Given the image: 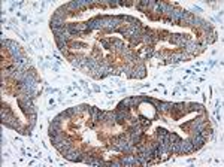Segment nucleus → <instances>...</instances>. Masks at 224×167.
Returning a JSON list of instances; mask_svg holds the SVG:
<instances>
[{"label":"nucleus","mask_w":224,"mask_h":167,"mask_svg":"<svg viewBox=\"0 0 224 167\" xmlns=\"http://www.w3.org/2000/svg\"><path fill=\"white\" fill-rule=\"evenodd\" d=\"M115 113H117V116H115V124H118V125H124V124L132 118L130 111H117V109H115Z\"/></svg>","instance_id":"f257e3e1"},{"label":"nucleus","mask_w":224,"mask_h":167,"mask_svg":"<svg viewBox=\"0 0 224 167\" xmlns=\"http://www.w3.org/2000/svg\"><path fill=\"white\" fill-rule=\"evenodd\" d=\"M191 152H194V148H193V143H191L190 139L181 140L179 142V155H182V154H191Z\"/></svg>","instance_id":"f03ea898"},{"label":"nucleus","mask_w":224,"mask_h":167,"mask_svg":"<svg viewBox=\"0 0 224 167\" xmlns=\"http://www.w3.org/2000/svg\"><path fill=\"white\" fill-rule=\"evenodd\" d=\"M81 157H82V154L79 152L78 149H72L69 154L64 155V158L69 160V161H73V163H79V161H81Z\"/></svg>","instance_id":"7ed1b4c3"},{"label":"nucleus","mask_w":224,"mask_h":167,"mask_svg":"<svg viewBox=\"0 0 224 167\" xmlns=\"http://www.w3.org/2000/svg\"><path fill=\"white\" fill-rule=\"evenodd\" d=\"M133 108H132V100H130V97H126L124 100H121L118 103V106H117V111H132Z\"/></svg>","instance_id":"20e7f679"},{"label":"nucleus","mask_w":224,"mask_h":167,"mask_svg":"<svg viewBox=\"0 0 224 167\" xmlns=\"http://www.w3.org/2000/svg\"><path fill=\"white\" fill-rule=\"evenodd\" d=\"M199 30H200L203 34H209V33H212V32H215V30H214V27H212V24H209V22L205 21V20L202 21Z\"/></svg>","instance_id":"39448f33"},{"label":"nucleus","mask_w":224,"mask_h":167,"mask_svg":"<svg viewBox=\"0 0 224 167\" xmlns=\"http://www.w3.org/2000/svg\"><path fill=\"white\" fill-rule=\"evenodd\" d=\"M115 116H117L115 111H105V123L108 125H114L115 124Z\"/></svg>","instance_id":"423d86ee"},{"label":"nucleus","mask_w":224,"mask_h":167,"mask_svg":"<svg viewBox=\"0 0 224 167\" xmlns=\"http://www.w3.org/2000/svg\"><path fill=\"white\" fill-rule=\"evenodd\" d=\"M172 106H173V103H170V101H161V100H160V104H158V108H157L156 111L170 112V111H172Z\"/></svg>","instance_id":"0eeeda50"},{"label":"nucleus","mask_w":224,"mask_h":167,"mask_svg":"<svg viewBox=\"0 0 224 167\" xmlns=\"http://www.w3.org/2000/svg\"><path fill=\"white\" fill-rule=\"evenodd\" d=\"M64 139H66V134L63 133V131H60V133L57 134V136H54V137H49V140H51L52 146H57L60 142H63Z\"/></svg>","instance_id":"6e6552de"},{"label":"nucleus","mask_w":224,"mask_h":167,"mask_svg":"<svg viewBox=\"0 0 224 167\" xmlns=\"http://www.w3.org/2000/svg\"><path fill=\"white\" fill-rule=\"evenodd\" d=\"M93 121L94 123H105V111H100L97 108V111H96L94 116H93Z\"/></svg>","instance_id":"1a4fd4ad"},{"label":"nucleus","mask_w":224,"mask_h":167,"mask_svg":"<svg viewBox=\"0 0 224 167\" xmlns=\"http://www.w3.org/2000/svg\"><path fill=\"white\" fill-rule=\"evenodd\" d=\"M169 42L172 45H176V46H181V34L179 33H170V37H169Z\"/></svg>","instance_id":"9d476101"},{"label":"nucleus","mask_w":224,"mask_h":167,"mask_svg":"<svg viewBox=\"0 0 224 167\" xmlns=\"http://www.w3.org/2000/svg\"><path fill=\"white\" fill-rule=\"evenodd\" d=\"M8 52H9L12 57V55H15V54H20V52H21V48H20V45L17 44V42H12V45L8 48Z\"/></svg>","instance_id":"9b49d317"},{"label":"nucleus","mask_w":224,"mask_h":167,"mask_svg":"<svg viewBox=\"0 0 224 167\" xmlns=\"http://www.w3.org/2000/svg\"><path fill=\"white\" fill-rule=\"evenodd\" d=\"M187 106H188L187 112H199L203 108V104L200 103H187Z\"/></svg>","instance_id":"f8f14e48"},{"label":"nucleus","mask_w":224,"mask_h":167,"mask_svg":"<svg viewBox=\"0 0 224 167\" xmlns=\"http://www.w3.org/2000/svg\"><path fill=\"white\" fill-rule=\"evenodd\" d=\"M129 40H130V48H133V46H137L139 44H142V36H132Z\"/></svg>","instance_id":"ddd939ff"},{"label":"nucleus","mask_w":224,"mask_h":167,"mask_svg":"<svg viewBox=\"0 0 224 167\" xmlns=\"http://www.w3.org/2000/svg\"><path fill=\"white\" fill-rule=\"evenodd\" d=\"M169 154L179 155V143H170L169 145Z\"/></svg>","instance_id":"4468645a"},{"label":"nucleus","mask_w":224,"mask_h":167,"mask_svg":"<svg viewBox=\"0 0 224 167\" xmlns=\"http://www.w3.org/2000/svg\"><path fill=\"white\" fill-rule=\"evenodd\" d=\"M181 140H182V139H181L176 133H169V142H170V143H179Z\"/></svg>","instance_id":"2eb2a0df"},{"label":"nucleus","mask_w":224,"mask_h":167,"mask_svg":"<svg viewBox=\"0 0 224 167\" xmlns=\"http://www.w3.org/2000/svg\"><path fill=\"white\" fill-rule=\"evenodd\" d=\"M100 42H102V45H103L105 49H109V51L112 49V39H106V37H103V39H100Z\"/></svg>","instance_id":"dca6fc26"},{"label":"nucleus","mask_w":224,"mask_h":167,"mask_svg":"<svg viewBox=\"0 0 224 167\" xmlns=\"http://www.w3.org/2000/svg\"><path fill=\"white\" fill-rule=\"evenodd\" d=\"M145 60H149V58H153L154 55V48L153 46H145Z\"/></svg>","instance_id":"f3484780"},{"label":"nucleus","mask_w":224,"mask_h":167,"mask_svg":"<svg viewBox=\"0 0 224 167\" xmlns=\"http://www.w3.org/2000/svg\"><path fill=\"white\" fill-rule=\"evenodd\" d=\"M81 163L93 164V155H90V154H82V157H81Z\"/></svg>","instance_id":"a211bd4d"},{"label":"nucleus","mask_w":224,"mask_h":167,"mask_svg":"<svg viewBox=\"0 0 224 167\" xmlns=\"http://www.w3.org/2000/svg\"><path fill=\"white\" fill-rule=\"evenodd\" d=\"M146 103H151V104L154 106V109H157L158 104H160V100H157L154 97H146Z\"/></svg>","instance_id":"6ab92c4d"},{"label":"nucleus","mask_w":224,"mask_h":167,"mask_svg":"<svg viewBox=\"0 0 224 167\" xmlns=\"http://www.w3.org/2000/svg\"><path fill=\"white\" fill-rule=\"evenodd\" d=\"M158 36H160V39H166V40H169L170 33H169L168 30H158Z\"/></svg>","instance_id":"aec40b11"},{"label":"nucleus","mask_w":224,"mask_h":167,"mask_svg":"<svg viewBox=\"0 0 224 167\" xmlns=\"http://www.w3.org/2000/svg\"><path fill=\"white\" fill-rule=\"evenodd\" d=\"M49 127H54L57 130H61V121H57V120H52L51 124H49Z\"/></svg>","instance_id":"412c9836"},{"label":"nucleus","mask_w":224,"mask_h":167,"mask_svg":"<svg viewBox=\"0 0 224 167\" xmlns=\"http://www.w3.org/2000/svg\"><path fill=\"white\" fill-rule=\"evenodd\" d=\"M137 21V18H134L132 15H126V24H134Z\"/></svg>","instance_id":"4be33fe9"},{"label":"nucleus","mask_w":224,"mask_h":167,"mask_svg":"<svg viewBox=\"0 0 224 167\" xmlns=\"http://www.w3.org/2000/svg\"><path fill=\"white\" fill-rule=\"evenodd\" d=\"M12 42H14V40H9V39H3V40H2V46L8 49V48H9V46L12 45Z\"/></svg>","instance_id":"5701e85b"},{"label":"nucleus","mask_w":224,"mask_h":167,"mask_svg":"<svg viewBox=\"0 0 224 167\" xmlns=\"http://www.w3.org/2000/svg\"><path fill=\"white\" fill-rule=\"evenodd\" d=\"M108 6L109 8H115V6H118V3L117 2H112V0H108Z\"/></svg>","instance_id":"b1692460"},{"label":"nucleus","mask_w":224,"mask_h":167,"mask_svg":"<svg viewBox=\"0 0 224 167\" xmlns=\"http://www.w3.org/2000/svg\"><path fill=\"white\" fill-rule=\"evenodd\" d=\"M191 11H193V12H196V13H200L202 9H200V8H196V6H194V8H191Z\"/></svg>","instance_id":"393cba45"}]
</instances>
